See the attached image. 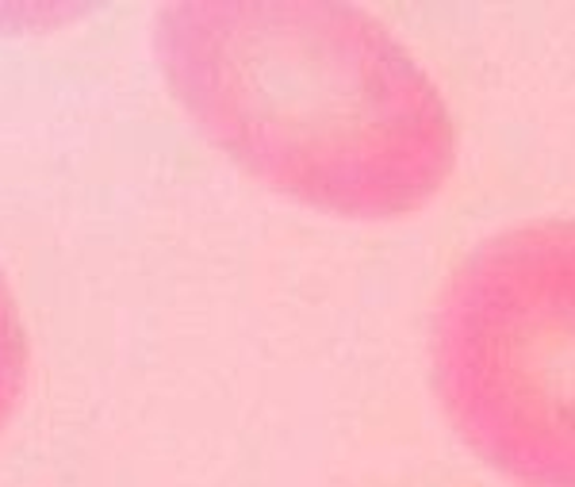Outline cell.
Segmentation results:
<instances>
[{
  "instance_id": "cell-1",
  "label": "cell",
  "mask_w": 575,
  "mask_h": 487,
  "mask_svg": "<svg viewBox=\"0 0 575 487\" xmlns=\"http://www.w3.org/2000/svg\"><path fill=\"white\" fill-rule=\"evenodd\" d=\"M154 50L180 112L253 180L346 220L407 215L446 185L449 104L414 54L338 0H177Z\"/></svg>"
},
{
  "instance_id": "cell-2",
  "label": "cell",
  "mask_w": 575,
  "mask_h": 487,
  "mask_svg": "<svg viewBox=\"0 0 575 487\" xmlns=\"http://www.w3.org/2000/svg\"><path fill=\"white\" fill-rule=\"evenodd\" d=\"M429 361L449 423L487 464L575 487V220L476 246L441 288Z\"/></svg>"
},
{
  "instance_id": "cell-3",
  "label": "cell",
  "mask_w": 575,
  "mask_h": 487,
  "mask_svg": "<svg viewBox=\"0 0 575 487\" xmlns=\"http://www.w3.org/2000/svg\"><path fill=\"white\" fill-rule=\"evenodd\" d=\"M27 380H32V338H27V323L20 315L9 276L0 273V434L16 419L27 396Z\"/></svg>"
}]
</instances>
